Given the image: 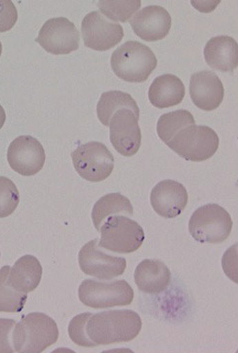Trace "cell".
Returning <instances> with one entry per match:
<instances>
[{"label": "cell", "instance_id": "cell-17", "mask_svg": "<svg viewBox=\"0 0 238 353\" xmlns=\"http://www.w3.org/2000/svg\"><path fill=\"white\" fill-rule=\"evenodd\" d=\"M171 273L163 262L157 259H145L137 265L135 281L138 290L147 294L163 292L170 285Z\"/></svg>", "mask_w": 238, "mask_h": 353}, {"label": "cell", "instance_id": "cell-22", "mask_svg": "<svg viewBox=\"0 0 238 353\" xmlns=\"http://www.w3.org/2000/svg\"><path fill=\"white\" fill-rule=\"evenodd\" d=\"M130 110L139 117L140 111L132 95L119 90L104 92L97 106V117L102 125L109 126L112 117L119 110Z\"/></svg>", "mask_w": 238, "mask_h": 353}, {"label": "cell", "instance_id": "cell-25", "mask_svg": "<svg viewBox=\"0 0 238 353\" xmlns=\"http://www.w3.org/2000/svg\"><path fill=\"white\" fill-rule=\"evenodd\" d=\"M97 7L104 16L112 21L126 23L141 6L140 0L128 1H97Z\"/></svg>", "mask_w": 238, "mask_h": 353}, {"label": "cell", "instance_id": "cell-15", "mask_svg": "<svg viewBox=\"0 0 238 353\" xmlns=\"http://www.w3.org/2000/svg\"><path fill=\"white\" fill-rule=\"evenodd\" d=\"M150 200L159 216L164 219H175L187 206L188 192L182 183L173 180H164L152 190Z\"/></svg>", "mask_w": 238, "mask_h": 353}, {"label": "cell", "instance_id": "cell-12", "mask_svg": "<svg viewBox=\"0 0 238 353\" xmlns=\"http://www.w3.org/2000/svg\"><path fill=\"white\" fill-rule=\"evenodd\" d=\"M82 37L86 47L106 52L123 40L122 26L107 21L99 12H90L83 19Z\"/></svg>", "mask_w": 238, "mask_h": 353}, {"label": "cell", "instance_id": "cell-1", "mask_svg": "<svg viewBox=\"0 0 238 353\" xmlns=\"http://www.w3.org/2000/svg\"><path fill=\"white\" fill-rule=\"evenodd\" d=\"M142 321L137 312L130 310H113L92 314L86 324L90 342L97 345L130 342L137 337Z\"/></svg>", "mask_w": 238, "mask_h": 353}, {"label": "cell", "instance_id": "cell-24", "mask_svg": "<svg viewBox=\"0 0 238 353\" xmlns=\"http://www.w3.org/2000/svg\"><path fill=\"white\" fill-rule=\"evenodd\" d=\"M10 266L0 269V312H20L28 300V293L19 292L8 281Z\"/></svg>", "mask_w": 238, "mask_h": 353}, {"label": "cell", "instance_id": "cell-4", "mask_svg": "<svg viewBox=\"0 0 238 353\" xmlns=\"http://www.w3.org/2000/svg\"><path fill=\"white\" fill-rule=\"evenodd\" d=\"M217 133L206 125L183 128L168 143V147L188 161H206L218 151Z\"/></svg>", "mask_w": 238, "mask_h": 353}, {"label": "cell", "instance_id": "cell-2", "mask_svg": "<svg viewBox=\"0 0 238 353\" xmlns=\"http://www.w3.org/2000/svg\"><path fill=\"white\" fill-rule=\"evenodd\" d=\"M59 339V328L52 317L32 312L16 323L12 334L14 350L20 353H40Z\"/></svg>", "mask_w": 238, "mask_h": 353}, {"label": "cell", "instance_id": "cell-3", "mask_svg": "<svg viewBox=\"0 0 238 353\" xmlns=\"http://www.w3.org/2000/svg\"><path fill=\"white\" fill-rule=\"evenodd\" d=\"M157 65L153 51L140 42H126L112 54V70L126 82H145Z\"/></svg>", "mask_w": 238, "mask_h": 353}, {"label": "cell", "instance_id": "cell-16", "mask_svg": "<svg viewBox=\"0 0 238 353\" xmlns=\"http://www.w3.org/2000/svg\"><path fill=\"white\" fill-rule=\"evenodd\" d=\"M190 95L199 109L213 111L222 103L225 90L217 74L208 70L201 71L190 76Z\"/></svg>", "mask_w": 238, "mask_h": 353}, {"label": "cell", "instance_id": "cell-6", "mask_svg": "<svg viewBox=\"0 0 238 353\" xmlns=\"http://www.w3.org/2000/svg\"><path fill=\"white\" fill-rule=\"evenodd\" d=\"M99 247L117 254H132L140 249L145 239L144 230L128 216H110L102 224Z\"/></svg>", "mask_w": 238, "mask_h": 353}, {"label": "cell", "instance_id": "cell-26", "mask_svg": "<svg viewBox=\"0 0 238 353\" xmlns=\"http://www.w3.org/2000/svg\"><path fill=\"white\" fill-rule=\"evenodd\" d=\"M20 203V193L15 183L6 176H0V219L15 212Z\"/></svg>", "mask_w": 238, "mask_h": 353}, {"label": "cell", "instance_id": "cell-28", "mask_svg": "<svg viewBox=\"0 0 238 353\" xmlns=\"http://www.w3.org/2000/svg\"><path fill=\"white\" fill-rule=\"evenodd\" d=\"M18 21V12L11 0H0V32L12 30Z\"/></svg>", "mask_w": 238, "mask_h": 353}, {"label": "cell", "instance_id": "cell-14", "mask_svg": "<svg viewBox=\"0 0 238 353\" xmlns=\"http://www.w3.org/2000/svg\"><path fill=\"white\" fill-rule=\"evenodd\" d=\"M130 23L138 37L144 41L154 42L168 37L172 20L163 7L151 6L138 11Z\"/></svg>", "mask_w": 238, "mask_h": 353}, {"label": "cell", "instance_id": "cell-7", "mask_svg": "<svg viewBox=\"0 0 238 353\" xmlns=\"http://www.w3.org/2000/svg\"><path fill=\"white\" fill-rule=\"evenodd\" d=\"M133 297L132 286L123 280L112 283L86 280L79 288L80 301L92 309L128 306L132 304Z\"/></svg>", "mask_w": 238, "mask_h": 353}, {"label": "cell", "instance_id": "cell-21", "mask_svg": "<svg viewBox=\"0 0 238 353\" xmlns=\"http://www.w3.org/2000/svg\"><path fill=\"white\" fill-rule=\"evenodd\" d=\"M122 214L132 216V203L128 197L123 196L121 193H110L104 195L95 203L92 212V223L95 229L99 231L107 219Z\"/></svg>", "mask_w": 238, "mask_h": 353}, {"label": "cell", "instance_id": "cell-31", "mask_svg": "<svg viewBox=\"0 0 238 353\" xmlns=\"http://www.w3.org/2000/svg\"><path fill=\"white\" fill-rule=\"evenodd\" d=\"M1 52H2V44H1V42H0V56H1Z\"/></svg>", "mask_w": 238, "mask_h": 353}, {"label": "cell", "instance_id": "cell-8", "mask_svg": "<svg viewBox=\"0 0 238 353\" xmlns=\"http://www.w3.org/2000/svg\"><path fill=\"white\" fill-rule=\"evenodd\" d=\"M75 170L86 181L99 183L106 180L114 169V157L106 145L89 142L71 154Z\"/></svg>", "mask_w": 238, "mask_h": 353}, {"label": "cell", "instance_id": "cell-30", "mask_svg": "<svg viewBox=\"0 0 238 353\" xmlns=\"http://www.w3.org/2000/svg\"><path fill=\"white\" fill-rule=\"evenodd\" d=\"M6 111H4L3 107L0 105V130L3 128L4 123H6Z\"/></svg>", "mask_w": 238, "mask_h": 353}, {"label": "cell", "instance_id": "cell-19", "mask_svg": "<svg viewBox=\"0 0 238 353\" xmlns=\"http://www.w3.org/2000/svg\"><path fill=\"white\" fill-rule=\"evenodd\" d=\"M148 97L156 108L175 107L184 99L185 85L177 76L164 74L155 79L149 88Z\"/></svg>", "mask_w": 238, "mask_h": 353}, {"label": "cell", "instance_id": "cell-9", "mask_svg": "<svg viewBox=\"0 0 238 353\" xmlns=\"http://www.w3.org/2000/svg\"><path fill=\"white\" fill-rule=\"evenodd\" d=\"M35 41L49 54H68L79 48L80 33L72 21L59 17L43 25Z\"/></svg>", "mask_w": 238, "mask_h": 353}, {"label": "cell", "instance_id": "cell-11", "mask_svg": "<svg viewBox=\"0 0 238 353\" xmlns=\"http://www.w3.org/2000/svg\"><path fill=\"white\" fill-rule=\"evenodd\" d=\"M9 165L21 176L39 173L46 161L44 148L37 138L23 135L11 143L7 152Z\"/></svg>", "mask_w": 238, "mask_h": 353}, {"label": "cell", "instance_id": "cell-23", "mask_svg": "<svg viewBox=\"0 0 238 353\" xmlns=\"http://www.w3.org/2000/svg\"><path fill=\"white\" fill-rule=\"evenodd\" d=\"M192 125H196L192 114L187 110H178L164 114L159 119L157 132L161 140L168 144L180 130Z\"/></svg>", "mask_w": 238, "mask_h": 353}, {"label": "cell", "instance_id": "cell-18", "mask_svg": "<svg viewBox=\"0 0 238 353\" xmlns=\"http://www.w3.org/2000/svg\"><path fill=\"white\" fill-rule=\"evenodd\" d=\"M204 59L214 70L233 72L238 65L237 42L230 37H213L204 48Z\"/></svg>", "mask_w": 238, "mask_h": 353}, {"label": "cell", "instance_id": "cell-13", "mask_svg": "<svg viewBox=\"0 0 238 353\" xmlns=\"http://www.w3.org/2000/svg\"><path fill=\"white\" fill-rule=\"evenodd\" d=\"M139 117L130 110H119L110 120V141L114 149L123 157H132L141 145Z\"/></svg>", "mask_w": 238, "mask_h": 353}, {"label": "cell", "instance_id": "cell-29", "mask_svg": "<svg viewBox=\"0 0 238 353\" xmlns=\"http://www.w3.org/2000/svg\"><path fill=\"white\" fill-rule=\"evenodd\" d=\"M16 325L13 319H0V353L15 352L12 345V329Z\"/></svg>", "mask_w": 238, "mask_h": 353}, {"label": "cell", "instance_id": "cell-5", "mask_svg": "<svg viewBox=\"0 0 238 353\" xmlns=\"http://www.w3.org/2000/svg\"><path fill=\"white\" fill-rule=\"evenodd\" d=\"M232 219L223 207L207 204L195 211L189 221V231L197 242L221 244L228 239Z\"/></svg>", "mask_w": 238, "mask_h": 353}, {"label": "cell", "instance_id": "cell-20", "mask_svg": "<svg viewBox=\"0 0 238 353\" xmlns=\"http://www.w3.org/2000/svg\"><path fill=\"white\" fill-rule=\"evenodd\" d=\"M43 269L39 260L32 255H25L14 264L8 281L19 292L28 293L37 290L41 281Z\"/></svg>", "mask_w": 238, "mask_h": 353}, {"label": "cell", "instance_id": "cell-10", "mask_svg": "<svg viewBox=\"0 0 238 353\" xmlns=\"http://www.w3.org/2000/svg\"><path fill=\"white\" fill-rule=\"evenodd\" d=\"M97 241H90L81 249L78 256L81 270L86 275L101 281H110L122 276L127 268V260L102 252Z\"/></svg>", "mask_w": 238, "mask_h": 353}, {"label": "cell", "instance_id": "cell-27", "mask_svg": "<svg viewBox=\"0 0 238 353\" xmlns=\"http://www.w3.org/2000/svg\"><path fill=\"white\" fill-rule=\"evenodd\" d=\"M92 316L90 312H83L73 317L68 325V334L72 342L83 347H95L94 343L90 342L86 332V324L88 319Z\"/></svg>", "mask_w": 238, "mask_h": 353}]
</instances>
